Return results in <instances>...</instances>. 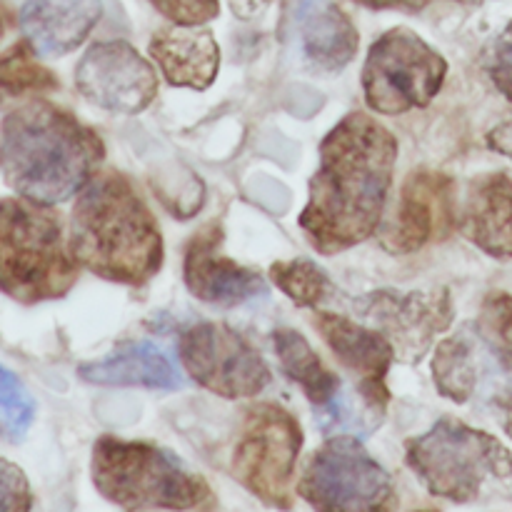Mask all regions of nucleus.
Instances as JSON below:
<instances>
[{"mask_svg": "<svg viewBox=\"0 0 512 512\" xmlns=\"http://www.w3.org/2000/svg\"><path fill=\"white\" fill-rule=\"evenodd\" d=\"M395 160V135L360 110L345 115L325 135L308 203L298 220L318 253H343L380 228Z\"/></svg>", "mask_w": 512, "mask_h": 512, "instance_id": "nucleus-1", "label": "nucleus"}, {"mask_svg": "<svg viewBox=\"0 0 512 512\" xmlns=\"http://www.w3.org/2000/svg\"><path fill=\"white\" fill-rule=\"evenodd\" d=\"M70 253L80 268L123 285H145L163 268V233L130 180L103 170L70 215Z\"/></svg>", "mask_w": 512, "mask_h": 512, "instance_id": "nucleus-2", "label": "nucleus"}, {"mask_svg": "<svg viewBox=\"0 0 512 512\" xmlns=\"http://www.w3.org/2000/svg\"><path fill=\"white\" fill-rule=\"evenodd\" d=\"M103 155V140L93 128L45 100H30L3 118L5 183L35 203L73 198L93 178Z\"/></svg>", "mask_w": 512, "mask_h": 512, "instance_id": "nucleus-3", "label": "nucleus"}, {"mask_svg": "<svg viewBox=\"0 0 512 512\" xmlns=\"http://www.w3.org/2000/svg\"><path fill=\"white\" fill-rule=\"evenodd\" d=\"M78 280L58 215L28 198L0 205V285L23 305L63 298Z\"/></svg>", "mask_w": 512, "mask_h": 512, "instance_id": "nucleus-4", "label": "nucleus"}, {"mask_svg": "<svg viewBox=\"0 0 512 512\" xmlns=\"http://www.w3.org/2000/svg\"><path fill=\"white\" fill-rule=\"evenodd\" d=\"M93 485L105 500L125 510L200 508L210 488L170 450L138 440L103 435L90 460Z\"/></svg>", "mask_w": 512, "mask_h": 512, "instance_id": "nucleus-5", "label": "nucleus"}, {"mask_svg": "<svg viewBox=\"0 0 512 512\" xmlns=\"http://www.w3.org/2000/svg\"><path fill=\"white\" fill-rule=\"evenodd\" d=\"M405 460L430 495L453 503H473L493 485H512L510 450L485 430L450 418L410 438Z\"/></svg>", "mask_w": 512, "mask_h": 512, "instance_id": "nucleus-6", "label": "nucleus"}, {"mask_svg": "<svg viewBox=\"0 0 512 512\" xmlns=\"http://www.w3.org/2000/svg\"><path fill=\"white\" fill-rule=\"evenodd\" d=\"M448 63L418 33L393 28L380 35L363 65V93L370 110L403 115L425 108L440 93Z\"/></svg>", "mask_w": 512, "mask_h": 512, "instance_id": "nucleus-7", "label": "nucleus"}, {"mask_svg": "<svg viewBox=\"0 0 512 512\" xmlns=\"http://www.w3.org/2000/svg\"><path fill=\"white\" fill-rule=\"evenodd\" d=\"M303 428L293 413L275 403L245 410L238 443L233 450V475L255 498L273 508H290Z\"/></svg>", "mask_w": 512, "mask_h": 512, "instance_id": "nucleus-8", "label": "nucleus"}, {"mask_svg": "<svg viewBox=\"0 0 512 512\" xmlns=\"http://www.w3.org/2000/svg\"><path fill=\"white\" fill-rule=\"evenodd\" d=\"M298 493L318 510H380L393 498V480L358 438L340 435L315 450Z\"/></svg>", "mask_w": 512, "mask_h": 512, "instance_id": "nucleus-9", "label": "nucleus"}, {"mask_svg": "<svg viewBox=\"0 0 512 512\" xmlns=\"http://www.w3.org/2000/svg\"><path fill=\"white\" fill-rule=\"evenodd\" d=\"M185 373L225 400L255 398L270 385V368L258 350L223 323H198L178 340Z\"/></svg>", "mask_w": 512, "mask_h": 512, "instance_id": "nucleus-10", "label": "nucleus"}, {"mask_svg": "<svg viewBox=\"0 0 512 512\" xmlns=\"http://www.w3.org/2000/svg\"><path fill=\"white\" fill-rule=\"evenodd\" d=\"M358 313L390 340L400 363L423 360L433 340L453 323L448 288L438 290H373L360 298Z\"/></svg>", "mask_w": 512, "mask_h": 512, "instance_id": "nucleus-11", "label": "nucleus"}, {"mask_svg": "<svg viewBox=\"0 0 512 512\" xmlns=\"http://www.w3.org/2000/svg\"><path fill=\"white\" fill-rule=\"evenodd\" d=\"M75 85L88 103L123 115L140 113L158 95L153 65L125 40H105L88 48L75 68Z\"/></svg>", "mask_w": 512, "mask_h": 512, "instance_id": "nucleus-12", "label": "nucleus"}, {"mask_svg": "<svg viewBox=\"0 0 512 512\" xmlns=\"http://www.w3.org/2000/svg\"><path fill=\"white\" fill-rule=\"evenodd\" d=\"M458 223L453 178L438 170H413L405 178L398 213L383 230V248L390 255H410L433 240L448 238Z\"/></svg>", "mask_w": 512, "mask_h": 512, "instance_id": "nucleus-13", "label": "nucleus"}, {"mask_svg": "<svg viewBox=\"0 0 512 512\" xmlns=\"http://www.w3.org/2000/svg\"><path fill=\"white\" fill-rule=\"evenodd\" d=\"M315 328L330 345L340 363L353 370L360 380V395L365 405L375 413L383 415L388 405V373L393 365L395 350L390 340L380 330H370L345 315L318 313L315 315Z\"/></svg>", "mask_w": 512, "mask_h": 512, "instance_id": "nucleus-14", "label": "nucleus"}, {"mask_svg": "<svg viewBox=\"0 0 512 512\" xmlns=\"http://www.w3.org/2000/svg\"><path fill=\"white\" fill-rule=\"evenodd\" d=\"M220 243H223V230L218 223L205 225L188 243L183 278L190 293L215 305H238L255 295L268 293L263 275L220 255Z\"/></svg>", "mask_w": 512, "mask_h": 512, "instance_id": "nucleus-15", "label": "nucleus"}, {"mask_svg": "<svg viewBox=\"0 0 512 512\" xmlns=\"http://www.w3.org/2000/svg\"><path fill=\"white\" fill-rule=\"evenodd\" d=\"M288 15L300 50L315 68L338 73L353 63L360 35L340 5L333 0H293Z\"/></svg>", "mask_w": 512, "mask_h": 512, "instance_id": "nucleus-16", "label": "nucleus"}, {"mask_svg": "<svg viewBox=\"0 0 512 512\" xmlns=\"http://www.w3.org/2000/svg\"><path fill=\"white\" fill-rule=\"evenodd\" d=\"M458 228L490 258H512V178L488 173L473 180L458 213Z\"/></svg>", "mask_w": 512, "mask_h": 512, "instance_id": "nucleus-17", "label": "nucleus"}, {"mask_svg": "<svg viewBox=\"0 0 512 512\" xmlns=\"http://www.w3.org/2000/svg\"><path fill=\"white\" fill-rule=\"evenodd\" d=\"M150 58L175 88H210L220 68V48L215 35L200 25L160 28L150 38Z\"/></svg>", "mask_w": 512, "mask_h": 512, "instance_id": "nucleus-18", "label": "nucleus"}, {"mask_svg": "<svg viewBox=\"0 0 512 512\" xmlns=\"http://www.w3.org/2000/svg\"><path fill=\"white\" fill-rule=\"evenodd\" d=\"M100 13V0H30L20 10V28L38 53L65 55L88 38Z\"/></svg>", "mask_w": 512, "mask_h": 512, "instance_id": "nucleus-19", "label": "nucleus"}, {"mask_svg": "<svg viewBox=\"0 0 512 512\" xmlns=\"http://www.w3.org/2000/svg\"><path fill=\"white\" fill-rule=\"evenodd\" d=\"M78 375L105 388L175 390L180 385L178 370L153 343H123L105 358L78 365Z\"/></svg>", "mask_w": 512, "mask_h": 512, "instance_id": "nucleus-20", "label": "nucleus"}, {"mask_svg": "<svg viewBox=\"0 0 512 512\" xmlns=\"http://www.w3.org/2000/svg\"><path fill=\"white\" fill-rule=\"evenodd\" d=\"M273 345L285 375L303 388L310 403L318 408H328L335 403L340 393L338 375L325 368V363L303 335L290 328H280L273 333Z\"/></svg>", "mask_w": 512, "mask_h": 512, "instance_id": "nucleus-21", "label": "nucleus"}, {"mask_svg": "<svg viewBox=\"0 0 512 512\" xmlns=\"http://www.w3.org/2000/svg\"><path fill=\"white\" fill-rule=\"evenodd\" d=\"M433 380L443 398L463 405L478 388V360L463 335L445 338L433 355Z\"/></svg>", "mask_w": 512, "mask_h": 512, "instance_id": "nucleus-22", "label": "nucleus"}, {"mask_svg": "<svg viewBox=\"0 0 512 512\" xmlns=\"http://www.w3.org/2000/svg\"><path fill=\"white\" fill-rule=\"evenodd\" d=\"M273 283L300 308H318L330 293V280L310 260H280L270 265Z\"/></svg>", "mask_w": 512, "mask_h": 512, "instance_id": "nucleus-23", "label": "nucleus"}, {"mask_svg": "<svg viewBox=\"0 0 512 512\" xmlns=\"http://www.w3.org/2000/svg\"><path fill=\"white\" fill-rule=\"evenodd\" d=\"M0 78H3L5 95L23 93H48L58 88V80L48 68L38 63L30 53V43H15L3 53L0 63Z\"/></svg>", "mask_w": 512, "mask_h": 512, "instance_id": "nucleus-24", "label": "nucleus"}, {"mask_svg": "<svg viewBox=\"0 0 512 512\" xmlns=\"http://www.w3.org/2000/svg\"><path fill=\"white\" fill-rule=\"evenodd\" d=\"M35 418V403L25 385L13 375V370L3 368L0 373V425L8 443H20L30 430Z\"/></svg>", "mask_w": 512, "mask_h": 512, "instance_id": "nucleus-25", "label": "nucleus"}, {"mask_svg": "<svg viewBox=\"0 0 512 512\" xmlns=\"http://www.w3.org/2000/svg\"><path fill=\"white\" fill-rule=\"evenodd\" d=\"M478 328L500 363L512 370V295L490 293L480 310Z\"/></svg>", "mask_w": 512, "mask_h": 512, "instance_id": "nucleus-26", "label": "nucleus"}, {"mask_svg": "<svg viewBox=\"0 0 512 512\" xmlns=\"http://www.w3.org/2000/svg\"><path fill=\"white\" fill-rule=\"evenodd\" d=\"M175 25H203L218 15V0H148Z\"/></svg>", "mask_w": 512, "mask_h": 512, "instance_id": "nucleus-27", "label": "nucleus"}, {"mask_svg": "<svg viewBox=\"0 0 512 512\" xmlns=\"http://www.w3.org/2000/svg\"><path fill=\"white\" fill-rule=\"evenodd\" d=\"M33 508L28 480L23 470L15 468L10 460L0 463V510L3 512H28Z\"/></svg>", "mask_w": 512, "mask_h": 512, "instance_id": "nucleus-28", "label": "nucleus"}, {"mask_svg": "<svg viewBox=\"0 0 512 512\" xmlns=\"http://www.w3.org/2000/svg\"><path fill=\"white\" fill-rule=\"evenodd\" d=\"M488 73L495 88L512 103V20L493 43L488 58Z\"/></svg>", "mask_w": 512, "mask_h": 512, "instance_id": "nucleus-29", "label": "nucleus"}, {"mask_svg": "<svg viewBox=\"0 0 512 512\" xmlns=\"http://www.w3.org/2000/svg\"><path fill=\"white\" fill-rule=\"evenodd\" d=\"M493 408H495V413H498V423L503 425L505 433L512 438V380L510 383H505L503 388L495 393Z\"/></svg>", "mask_w": 512, "mask_h": 512, "instance_id": "nucleus-30", "label": "nucleus"}, {"mask_svg": "<svg viewBox=\"0 0 512 512\" xmlns=\"http://www.w3.org/2000/svg\"><path fill=\"white\" fill-rule=\"evenodd\" d=\"M488 145L493 150H498L500 155L512 160V118L503 120V123L495 125L488 133Z\"/></svg>", "mask_w": 512, "mask_h": 512, "instance_id": "nucleus-31", "label": "nucleus"}, {"mask_svg": "<svg viewBox=\"0 0 512 512\" xmlns=\"http://www.w3.org/2000/svg\"><path fill=\"white\" fill-rule=\"evenodd\" d=\"M370 10H403V13H420L428 0H355Z\"/></svg>", "mask_w": 512, "mask_h": 512, "instance_id": "nucleus-32", "label": "nucleus"}, {"mask_svg": "<svg viewBox=\"0 0 512 512\" xmlns=\"http://www.w3.org/2000/svg\"><path fill=\"white\" fill-rule=\"evenodd\" d=\"M270 0H230V5H233V13L238 15V18H255V15L263 13L265 8H268Z\"/></svg>", "mask_w": 512, "mask_h": 512, "instance_id": "nucleus-33", "label": "nucleus"}]
</instances>
